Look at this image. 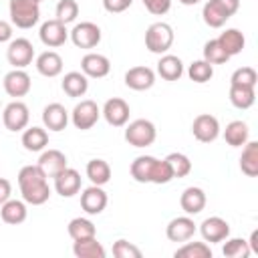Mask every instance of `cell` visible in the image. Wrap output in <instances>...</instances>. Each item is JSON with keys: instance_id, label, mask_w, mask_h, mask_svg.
I'll list each match as a JSON object with an SVG mask.
<instances>
[{"instance_id": "cell-12", "label": "cell", "mask_w": 258, "mask_h": 258, "mask_svg": "<svg viewBox=\"0 0 258 258\" xmlns=\"http://www.w3.org/2000/svg\"><path fill=\"white\" fill-rule=\"evenodd\" d=\"M191 133L200 143H212L220 137V121L210 113H202L194 119Z\"/></svg>"}, {"instance_id": "cell-8", "label": "cell", "mask_w": 258, "mask_h": 258, "mask_svg": "<svg viewBox=\"0 0 258 258\" xmlns=\"http://www.w3.org/2000/svg\"><path fill=\"white\" fill-rule=\"evenodd\" d=\"M69 36H71V40H73V44L77 48L89 50V48H95L101 42V28L95 22L85 20V22L75 24L73 30L69 32Z\"/></svg>"}, {"instance_id": "cell-16", "label": "cell", "mask_w": 258, "mask_h": 258, "mask_svg": "<svg viewBox=\"0 0 258 258\" xmlns=\"http://www.w3.org/2000/svg\"><path fill=\"white\" fill-rule=\"evenodd\" d=\"M111 71V62L105 54L99 52H87L81 58V73H85L89 79H103Z\"/></svg>"}, {"instance_id": "cell-29", "label": "cell", "mask_w": 258, "mask_h": 258, "mask_svg": "<svg viewBox=\"0 0 258 258\" xmlns=\"http://www.w3.org/2000/svg\"><path fill=\"white\" fill-rule=\"evenodd\" d=\"M218 42L222 44V48L230 54V56H236L244 50L246 46V38L244 34L238 30V28H226L220 36H218Z\"/></svg>"}, {"instance_id": "cell-45", "label": "cell", "mask_w": 258, "mask_h": 258, "mask_svg": "<svg viewBox=\"0 0 258 258\" xmlns=\"http://www.w3.org/2000/svg\"><path fill=\"white\" fill-rule=\"evenodd\" d=\"M133 4V0H103V8L111 14H119L125 12L129 6Z\"/></svg>"}, {"instance_id": "cell-32", "label": "cell", "mask_w": 258, "mask_h": 258, "mask_svg": "<svg viewBox=\"0 0 258 258\" xmlns=\"http://www.w3.org/2000/svg\"><path fill=\"white\" fill-rule=\"evenodd\" d=\"M202 18H204V22L210 26V28H222L226 22H228V14H226V10L218 4V2H214V0H208L206 4H204V8H202Z\"/></svg>"}, {"instance_id": "cell-31", "label": "cell", "mask_w": 258, "mask_h": 258, "mask_svg": "<svg viewBox=\"0 0 258 258\" xmlns=\"http://www.w3.org/2000/svg\"><path fill=\"white\" fill-rule=\"evenodd\" d=\"M22 145L26 151H42L48 145V133L42 127H28L22 133Z\"/></svg>"}, {"instance_id": "cell-23", "label": "cell", "mask_w": 258, "mask_h": 258, "mask_svg": "<svg viewBox=\"0 0 258 258\" xmlns=\"http://www.w3.org/2000/svg\"><path fill=\"white\" fill-rule=\"evenodd\" d=\"M34 64H36V71H38L42 77H46V79H54V77H58V75L62 73V58H60V54L54 52V50H44V52H40V54L36 56Z\"/></svg>"}, {"instance_id": "cell-35", "label": "cell", "mask_w": 258, "mask_h": 258, "mask_svg": "<svg viewBox=\"0 0 258 258\" xmlns=\"http://www.w3.org/2000/svg\"><path fill=\"white\" fill-rule=\"evenodd\" d=\"M67 232L73 240H85V238H93L97 236V230H95V224L87 218H73L67 226Z\"/></svg>"}, {"instance_id": "cell-48", "label": "cell", "mask_w": 258, "mask_h": 258, "mask_svg": "<svg viewBox=\"0 0 258 258\" xmlns=\"http://www.w3.org/2000/svg\"><path fill=\"white\" fill-rule=\"evenodd\" d=\"M12 40V24L6 20H0V42Z\"/></svg>"}, {"instance_id": "cell-40", "label": "cell", "mask_w": 258, "mask_h": 258, "mask_svg": "<svg viewBox=\"0 0 258 258\" xmlns=\"http://www.w3.org/2000/svg\"><path fill=\"white\" fill-rule=\"evenodd\" d=\"M222 254L226 258H248L252 252H250V246H248V240L244 238H226V244L222 248Z\"/></svg>"}, {"instance_id": "cell-21", "label": "cell", "mask_w": 258, "mask_h": 258, "mask_svg": "<svg viewBox=\"0 0 258 258\" xmlns=\"http://www.w3.org/2000/svg\"><path fill=\"white\" fill-rule=\"evenodd\" d=\"M42 123L48 131H62L69 125V111L60 103H48L42 109Z\"/></svg>"}, {"instance_id": "cell-46", "label": "cell", "mask_w": 258, "mask_h": 258, "mask_svg": "<svg viewBox=\"0 0 258 258\" xmlns=\"http://www.w3.org/2000/svg\"><path fill=\"white\" fill-rule=\"evenodd\" d=\"M214 2H218L224 10H226V14L232 18L236 12H238V8H240V0H214Z\"/></svg>"}, {"instance_id": "cell-38", "label": "cell", "mask_w": 258, "mask_h": 258, "mask_svg": "<svg viewBox=\"0 0 258 258\" xmlns=\"http://www.w3.org/2000/svg\"><path fill=\"white\" fill-rule=\"evenodd\" d=\"M204 60H208L210 64H224L230 60V54L222 48L218 38H212L204 44Z\"/></svg>"}, {"instance_id": "cell-42", "label": "cell", "mask_w": 258, "mask_h": 258, "mask_svg": "<svg viewBox=\"0 0 258 258\" xmlns=\"http://www.w3.org/2000/svg\"><path fill=\"white\" fill-rule=\"evenodd\" d=\"M256 81H258V73L252 67H240L230 77V85H240V87H256Z\"/></svg>"}, {"instance_id": "cell-33", "label": "cell", "mask_w": 258, "mask_h": 258, "mask_svg": "<svg viewBox=\"0 0 258 258\" xmlns=\"http://www.w3.org/2000/svg\"><path fill=\"white\" fill-rule=\"evenodd\" d=\"M87 177L91 179V183L95 185H105L111 179V165L105 159H91L85 167Z\"/></svg>"}, {"instance_id": "cell-34", "label": "cell", "mask_w": 258, "mask_h": 258, "mask_svg": "<svg viewBox=\"0 0 258 258\" xmlns=\"http://www.w3.org/2000/svg\"><path fill=\"white\" fill-rule=\"evenodd\" d=\"M230 103L236 109H250L256 101V91L254 87H240V85H230Z\"/></svg>"}, {"instance_id": "cell-3", "label": "cell", "mask_w": 258, "mask_h": 258, "mask_svg": "<svg viewBox=\"0 0 258 258\" xmlns=\"http://www.w3.org/2000/svg\"><path fill=\"white\" fill-rule=\"evenodd\" d=\"M10 22L16 28H32L40 20V4L36 0H10L8 2Z\"/></svg>"}, {"instance_id": "cell-50", "label": "cell", "mask_w": 258, "mask_h": 258, "mask_svg": "<svg viewBox=\"0 0 258 258\" xmlns=\"http://www.w3.org/2000/svg\"><path fill=\"white\" fill-rule=\"evenodd\" d=\"M179 4H183V6H196V4H200V0H177Z\"/></svg>"}, {"instance_id": "cell-41", "label": "cell", "mask_w": 258, "mask_h": 258, "mask_svg": "<svg viewBox=\"0 0 258 258\" xmlns=\"http://www.w3.org/2000/svg\"><path fill=\"white\" fill-rule=\"evenodd\" d=\"M54 16L62 24L75 22L77 16H79V4H77V0H58L56 10H54Z\"/></svg>"}, {"instance_id": "cell-19", "label": "cell", "mask_w": 258, "mask_h": 258, "mask_svg": "<svg viewBox=\"0 0 258 258\" xmlns=\"http://www.w3.org/2000/svg\"><path fill=\"white\" fill-rule=\"evenodd\" d=\"M54 179V189H56V194L58 196H62V198H73V196H77L79 191H81V173L77 171V169H73V167H67V169H62L56 177H52Z\"/></svg>"}, {"instance_id": "cell-44", "label": "cell", "mask_w": 258, "mask_h": 258, "mask_svg": "<svg viewBox=\"0 0 258 258\" xmlns=\"http://www.w3.org/2000/svg\"><path fill=\"white\" fill-rule=\"evenodd\" d=\"M141 2L147 8V12H151L153 16H163L171 8V0H141Z\"/></svg>"}, {"instance_id": "cell-25", "label": "cell", "mask_w": 258, "mask_h": 258, "mask_svg": "<svg viewBox=\"0 0 258 258\" xmlns=\"http://www.w3.org/2000/svg\"><path fill=\"white\" fill-rule=\"evenodd\" d=\"M28 210H26V202L24 200H6L0 206V218L2 222L10 224V226H18L26 220Z\"/></svg>"}, {"instance_id": "cell-37", "label": "cell", "mask_w": 258, "mask_h": 258, "mask_svg": "<svg viewBox=\"0 0 258 258\" xmlns=\"http://www.w3.org/2000/svg\"><path fill=\"white\" fill-rule=\"evenodd\" d=\"M169 169H171V175L173 177H185L189 171H191V161L185 153H179V151H173L165 157Z\"/></svg>"}, {"instance_id": "cell-5", "label": "cell", "mask_w": 258, "mask_h": 258, "mask_svg": "<svg viewBox=\"0 0 258 258\" xmlns=\"http://www.w3.org/2000/svg\"><path fill=\"white\" fill-rule=\"evenodd\" d=\"M157 137V129L149 119H135L125 127V141L133 147H149Z\"/></svg>"}, {"instance_id": "cell-4", "label": "cell", "mask_w": 258, "mask_h": 258, "mask_svg": "<svg viewBox=\"0 0 258 258\" xmlns=\"http://www.w3.org/2000/svg\"><path fill=\"white\" fill-rule=\"evenodd\" d=\"M173 28L167 22H153L145 30V48L153 54H165L173 44Z\"/></svg>"}, {"instance_id": "cell-28", "label": "cell", "mask_w": 258, "mask_h": 258, "mask_svg": "<svg viewBox=\"0 0 258 258\" xmlns=\"http://www.w3.org/2000/svg\"><path fill=\"white\" fill-rule=\"evenodd\" d=\"M242 155H240V169L248 177L258 175V141H246L242 145Z\"/></svg>"}, {"instance_id": "cell-9", "label": "cell", "mask_w": 258, "mask_h": 258, "mask_svg": "<svg viewBox=\"0 0 258 258\" xmlns=\"http://www.w3.org/2000/svg\"><path fill=\"white\" fill-rule=\"evenodd\" d=\"M6 58L14 69H26L34 58V46L28 38H12L6 48Z\"/></svg>"}, {"instance_id": "cell-47", "label": "cell", "mask_w": 258, "mask_h": 258, "mask_svg": "<svg viewBox=\"0 0 258 258\" xmlns=\"http://www.w3.org/2000/svg\"><path fill=\"white\" fill-rule=\"evenodd\" d=\"M10 196H12V183L6 177H0V206L6 200H10Z\"/></svg>"}, {"instance_id": "cell-39", "label": "cell", "mask_w": 258, "mask_h": 258, "mask_svg": "<svg viewBox=\"0 0 258 258\" xmlns=\"http://www.w3.org/2000/svg\"><path fill=\"white\" fill-rule=\"evenodd\" d=\"M187 77L194 81V83H208L212 77H214V64H210L208 60H194L189 67H187Z\"/></svg>"}, {"instance_id": "cell-6", "label": "cell", "mask_w": 258, "mask_h": 258, "mask_svg": "<svg viewBox=\"0 0 258 258\" xmlns=\"http://www.w3.org/2000/svg\"><path fill=\"white\" fill-rule=\"evenodd\" d=\"M28 121H30V111L26 107V103L14 99L12 103H8L2 111V123L8 131L16 133V131H24L28 127Z\"/></svg>"}, {"instance_id": "cell-13", "label": "cell", "mask_w": 258, "mask_h": 258, "mask_svg": "<svg viewBox=\"0 0 258 258\" xmlns=\"http://www.w3.org/2000/svg\"><path fill=\"white\" fill-rule=\"evenodd\" d=\"M38 36H40V42L48 48H58L67 42L69 38V30H67V24H62L60 20L52 18V20H46L40 24V30H38Z\"/></svg>"}, {"instance_id": "cell-2", "label": "cell", "mask_w": 258, "mask_h": 258, "mask_svg": "<svg viewBox=\"0 0 258 258\" xmlns=\"http://www.w3.org/2000/svg\"><path fill=\"white\" fill-rule=\"evenodd\" d=\"M131 177L139 183H169L173 179L171 169L165 159H157L153 155H139L133 159L131 167Z\"/></svg>"}, {"instance_id": "cell-30", "label": "cell", "mask_w": 258, "mask_h": 258, "mask_svg": "<svg viewBox=\"0 0 258 258\" xmlns=\"http://www.w3.org/2000/svg\"><path fill=\"white\" fill-rule=\"evenodd\" d=\"M248 137H250V129H248V125H246L244 121H240V119L230 121V123L226 125V129H224V139H226V143L232 145V147H242V145L248 141Z\"/></svg>"}, {"instance_id": "cell-11", "label": "cell", "mask_w": 258, "mask_h": 258, "mask_svg": "<svg viewBox=\"0 0 258 258\" xmlns=\"http://www.w3.org/2000/svg\"><path fill=\"white\" fill-rule=\"evenodd\" d=\"M2 87H4V91H6L8 97L18 99V97H24V95L30 93L32 81H30V77H28V73L24 69H12V71H8L4 75Z\"/></svg>"}, {"instance_id": "cell-18", "label": "cell", "mask_w": 258, "mask_h": 258, "mask_svg": "<svg viewBox=\"0 0 258 258\" xmlns=\"http://www.w3.org/2000/svg\"><path fill=\"white\" fill-rule=\"evenodd\" d=\"M38 167L44 171L46 177H56L62 169L69 167L67 155L58 149H42V153L38 157Z\"/></svg>"}, {"instance_id": "cell-43", "label": "cell", "mask_w": 258, "mask_h": 258, "mask_svg": "<svg viewBox=\"0 0 258 258\" xmlns=\"http://www.w3.org/2000/svg\"><path fill=\"white\" fill-rule=\"evenodd\" d=\"M113 256H117V258H141V250L135 244L121 238L113 244Z\"/></svg>"}, {"instance_id": "cell-7", "label": "cell", "mask_w": 258, "mask_h": 258, "mask_svg": "<svg viewBox=\"0 0 258 258\" xmlns=\"http://www.w3.org/2000/svg\"><path fill=\"white\" fill-rule=\"evenodd\" d=\"M99 117H101V109H99V105H97L95 101H91V99H83V101L77 103L75 109L71 111V121H73V125H75L77 129H81V131H87V129L95 127V123L99 121Z\"/></svg>"}, {"instance_id": "cell-27", "label": "cell", "mask_w": 258, "mask_h": 258, "mask_svg": "<svg viewBox=\"0 0 258 258\" xmlns=\"http://www.w3.org/2000/svg\"><path fill=\"white\" fill-rule=\"evenodd\" d=\"M73 254L77 258H105L107 250L97 240V236H93V238H85V240H75L73 242Z\"/></svg>"}, {"instance_id": "cell-49", "label": "cell", "mask_w": 258, "mask_h": 258, "mask_svg": "<svg viewBox=\"0 0 258 258\" xmlns=\"http://www.w3.org/2000/svg\"><path fill=\"white\" fill-rule=\"evenodd\" d=\"M248 246H250V252L258 254V230H254L250 234V240H248Z\"/></svg>"}, {"instance_id": "cell-24", "label": "cell", "mask_w": 258, "mask_h": 258, "mask_svg": "<svg viewBox=\"0 0 258 258\" xmlns=\"http://www.w3.org/2000/svg\"><path fill=\"white\" fill-rule=\"evenodd\" d=\"M60 87L62 91L73 97V99H79V97H85V93L89 91V77L81 71H71L62 77L60 81Z\"/></svg>"}, {"instance_id": "cell-20", "label": "cell", "mask_w": 258, "mask_h": 258, "mask_svg": "<svg viewBox=\"0 0 258 258\" xmlns=\"http://www.w3.org/2000/svg\"><path fill=\"white\" fill-rule=\"evenodd\" d=\"M125 85L133 91H147L155 85V73L149 67H131L125 73Z\"/></svg>"}, {"instance_id": "cell-36", "label": "cell", "mask_w": 258, "mask_h": 258, "mask_svg": "<svg viewBox=\"0 0 258 258\" xmlns=\"http://www.w3.org/2000/svg\"><path fill=\"white\" fill-rule=\"evenodd\" d=\"M175 258H212V248L206 242H187L175 250Z\"/></svg>"}, {"instance_id": "cell-17", "label": "cell", "mask_w": 258, "mask_h": 258, "mask_svg": "<svg viewBox=\"0 0 258 258\" xmlns=\"http://www.w3.org/2000/svg\"><path fill=\"white\" fill-rule=\"evenodd\" d=\"M196 230H198V228H196L194 220L185 214V216L173 218V220L167 224L165 236H167V240H171V242H185V240H191V238H194Z\"/></svg>"}, {"instance_id": "cell-15", "label": "cell", "mask_w": 258, "mask_h": 258, "mask_svg": "<svg viewBox=\"0 0 258 258\" xmlns=\"http://www.w3.org/2000/svg\"><path fill=\"white\" fill-rule=\"evenodd\" d=\"M200 234L204 242H210V244L224 242L230 236V224L220 216H210L200 224Z\"/></svg>"}, {"instance_id": "cell-22", "label": "cell", "mask_w": 258, "mask_h": 258, "mask_svg": "<svg viewBox=\"0 0 258 258\" xmlns=\"http://www.w3.org/2000/svg\"><path fill=\"white\" fill-rule=\"evenodd\" d=\"M206 191L202 187H196V185H189L181 191L179 196V206L181 210L187 214V216H196L200 214L204 208H206Z\"/></svg>"}, {"instance_id": "cell-26", "label": "cell", "mask_w": 258, "mask_h": 258, "mask_svg": "<svg viewBox=\"0 0 258 258\" xmlns=\"http://www.w3.org/2000/svg\"><path fill=\"white\" fill-rule=\"evenodd\" d=\"M157 75L163 81H179L183 75V62L179 56L175 54H161V58L157 60Z\"/></svg>"}, {"instance_id": "cell-14", "label": "cell", "mask_w": 258, "mask_h": 258, "mask_svg": "<svg viewBox=\"0 0 258 258\" xmlns=\"http://www.w3.org/2000/svg\"><path fill=\"white\" fill-rule=\"evenodd\" d=\"M107 202H109V198H107V191L103 189V185H95L93 183V185L85 187L83 194H81V208L89 216L101 214L107 208Z\"/></svg>"}, {"instance_id": "cell-10", "label": "cell", "mask_w": 258, "mask_h": 258, "mask_svg": "<svg viewBox=\"0 0 258 258\" xmlns=\"http://www.w3.org/2000/svg\"><path fill=\"white\" fill-rule=\"evenodd\" d=\"M101 115L105 117V121L111 125V127H125L127 121H129V115H131V109H129V103L121 97H113V99H107L103 109H101Z\"/></svg>"}, {"instance_id": "cell-51", "label": "cell", "mask_w": 258, "mask_h": 258, "mask_svg": "<svg viewBox=\"0 0 258 258\" xmlns=\"http://www.w3.org/2000/svg\"><path fill=\"white\" fill-rule=\"evenodd\" d=\"M36 2H38V4H40V2H42V0H36Z\"/></svg>"}, {"instance_id": "cell-1", "label": "cell", "mask_w": 258, "mask_h": 258, "mask_svg": "<svg viewBox=\"0 0 258 258\" xmlns=\"http://www.w3.org/2000/svg\"><path fill=\"white\" fill-rule=\"evenodd\" d=\"M18 187L22 200L30 206H42L50 198V185L44 171L36 165H24L18 171Z\"/></svg>"}]
</instances>
